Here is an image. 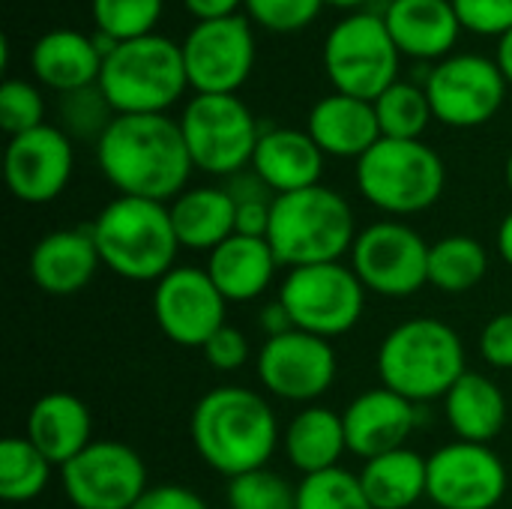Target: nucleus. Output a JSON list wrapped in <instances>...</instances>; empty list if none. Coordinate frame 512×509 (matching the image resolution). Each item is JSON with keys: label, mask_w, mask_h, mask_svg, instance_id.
I'll use <instances>...</instances> for the list:
<instances>
[{"label": "nucleus", "mask_w": 512, "mask_h": 509, "mask_svg": "<svg viewBox=\"0 0 512 509\" xmlns=\"http://www.w3.org/2000/svg\"><path fill=\"white\" fill-rule=\"evenodd\" d=\"M204 360L216 372H237L249 360V339L237 327H222L219 333L210 336V342L201 348Z\"/></svg>", "instance_id": "nucleus-41"}, {"label": "nucleus", "mask_w": 512, "mask_h": 509, "mask_svg": "<svg viewBox=\"0 0 512 509\" xmlns=\"http://www.w3.org/2000/svg\"><path fill=\"white\" fill-rule=\"evenodd\" d=\"M429 246L411 225L384 219L357 234L351 270L366 291L402 300L429 285Z\"/></svg>", "instance_id": "nucleus-11"}, {"label": "nucleus", "mask_w": 512, "mask_h": 509, "mask_svg": "<svg viewBox=\"0 0 512 509\" xmlns=\"http://www.w3.org/2000/svg\"><path fill=\"white\" fill-rule=\"evenodd\" d=\"M360 483L375 509H411L429 492V459L408 447L384 453L363 465Z\"/></svg>", "instance_id": "nucleus-30"}, {"label": "nucleus", "mask_w": 512, "mask_h": 509, "mask_svg": "<svg viewBox=\"0 0 512 509\" xmlns=\"http://www.w3.org/2000/svg\"><path fill=\"white\" fill-rule=\"evenodd\" d=\"M63 495L75 509H132L147 486L144 459L120 441H93L60 468Z\"/></svg>", "instance_id": "nucleus-12"}, {"label": "nucleus", "mask_w": 512, "mask_h": 509, "mask_svg": "<svg viewBox=\"0 0 512 509\" xmlns=\"http://www.w3.org/2000/svg\"><path fill=\"white\" fill-rule=\"evenodd\" d=\"M228 300L207 270L174 267L153 288V318L159 330L183 348H204L225 327Z\"/></svg>", "instance_id": "nucleus-17"}, {"label": "nucleus", "mask_w": 512, "mask_h": 509, "mask_svg": "<svg viewBox=\"0 0 512 509\" xmlns=\"http://www.w3.org/2000/svg\"><path fill=\"white\" fill-rule=\"evenodd\" d=\"M342 423H345L348 450L369 462L405 447V441L417 426V408L405 396L378 387L360 393L342 411Z\"/></svg>", "instance_id": "nucleus-19"}, {"label": "nucleus", "mask_w": 512, "mask_h": 509, "mask_svg": "<svg viewBox=\"0 0 512 509\" xmlns=\"http://www.w3.org/2000/svg\"><path fill=\"white\" fill-rule=\"evenodd\" d=\"M357 234L351 204L321 183L273 198L267 243L282 267L333 264L351 255Z\"/></svg>", "instance_id": "nucleus-5"}, {"label": "nucleus", "mask_w": 512, "mask_h": 509, "mask_svg": "<svg viewBox=\"0 0 512 509\" xmlns=\"http://www.w3.org/2000/svg\"><path fill=\"white\" fill-rule=\"evenodd\" d=\"M189 432L204 465L228 480L267 468L279 444V420L270 402L246 387L204 393L192 411Z\"/></svg>", "instance_id": "nucleus-2"}, {"label": "nucleus", "mask_w": 512, "mask_h": 509, "mask_svg": "<svg viewBox=\"0 0 512 509\" xmlns=\"http://www.w3.org/2000/svg\"><path fill=\"white\" fill-rule=\"evenodd\" d=\"M246 0H183V6L198 18V21H216L234 15V9Z\"/></svg>", "instance_id": "nucleus-46"}, {"label": "nucleus", "mask_w": 512, "mask_h": 509, "mask_svg": "<svg viewBox=\"0 0 512 509\" xmlns=\"http://www.w3.org/2000/svg\"><path fill=\"white\" fill-rule=\"evenodd\" d=\"M507 495V468L489 444L453 441L429 456V492L438 509H495Z\"/></svg>", "instance_id": "nucleus-15"}, {"label": "nucleus", "mask_w": 512, "mask_h": 509, "mask_svg": "<svg viewBox=\"0 0 512 509\" xmlns=\"http://www.w3.org/2000/svg\"><path fill=\"white\" fill-rule=\"evenodd\" d=\"M72 165V138L48 123L9 138L3 159L9 192L24 204L54 201L66 189Z\"/></svg>", "instance_id": "nucleus-18"}, {"label": "nucleus", "mask_w": 512, "mask_h": 509, "mask_svg": "<svg viewBox=\"0 0 512 509\" xmlns=\"http://www.w3.org/2000/svg\"><path fill=\"white\" fill-rule=\"evenodd\" d=\"M102 267L90 228H63L45 234L30 255V276L48 297H72L90 285Z\"/></svg>", "instance_id": "nucleus-20"}, {"label": "nucleus", "mask_w": 512, "mask_h": 509, "mask_svg": "<svg viewBox=\"0 0 512 509\" xmlns=\"http://www.w3.org/2000/svg\"><path fill=\"white\" fill-rule=\"evenodd\" d=\"M258 327H261V333H264L267 339H276V336H285V333L297 330L294 321H291V315H288V309L282 306L279 297L270 300V303L258 312Z\"/></svg>", "instance_id": "nucleus-45"}, {"label": "nucleus", "mask_w": 512, "mask_h": 509, "mask_svg": "<svg viewBox=\"0 0 512 509\" xmlns=\"http://www.w3.org/2000/svg\"><path fill=\"white\" fill-rule=\"evenodd\" d=\"M96 159L120 195L162 204L186 192L195 168L180 120L168 114H117L96 144Z\"/></svg>", "instance_id": "nucleus-1"}, {"label": "nucleus", "mask_w": 512, "mask_h": 509, "mask_svg": "<svg viewBox=\"0 0 512 509\" xmlns=\"http://www.w3.org/2000/svg\"><path fill=\"white\" fill-rule=\"evenodd\" d=\"M306 132L324 153L342 159H360L381 141L375 105L339 90L312 105Z\"/></svg>", "instance_id": "nucleus-22"}, {"label": "nucleus", "mask_w": 512, "mask_h": 509, "mask_svg": "<svg viewBox=\"0 0 512 509\" xmlns=\"http://www.w3.org/2000/svg\"><path fill=\"white\" fill-rule=\"evenodd\" d=\"M384 21L399 51L420 60L447 54L462 27L453 0H393Z\"/></svg>", "instance_id": "nucleus-25"}, {"label": "nucleus", "mask_w": 512, "mask_h": 509, "mask_svg": "<svg viewBox=\"0 0 512 509\" xmlns=\"http://www.w3.org/2000/svg\"><path fill=\"white\" fill-rule=\"evenodd\" d=\"M465 372L462 336L438 318L402 321L378 348L381 387L414 405L444 399Z\"/></svg>", "instance_id": "nucleus-4"}, {"label": "nucleus", "mask_w": 512, "mask_h": 509, "mask_svg": "<svg viewBox=\"0 0 512 509\" xmlns=\"http://www.w3.org/2000/svg\"><path fill=\"white\" fill-rule=\"evenodd\" d=\"M324 69L339 93L375 102L399 78V45L375 12L342 18L324 42Z\"/></svg>", "instance_id": "nucleus-9"}, {"label": "nucleus", "mask_w": 512, "mask_h": 509, "mask_svg": "<svg viewBox=\"0 0 512 509\" xmlns=\"http://www.w3.org/2000/svg\"><path fill=\"white\" fill-rule=\"evenodd\" d=\"M324 0H246L249 15L270 30H300L318 18Z\"/></svg>", "instance_id": "nucleus-39"}, {"label": "nucleus", "mask_w": 512, "mask_h": 509, "mask_svg": "<svg viewBox=\"0 0 512 509\" xmlns=\"http://www.w3.org/2000/svg\"><path fill=\"white\" fill-rule=\"evenodd\" d=\"M507 186H510V192H512V150H510V159H507Z\"/></svg>", "instance_id": "nucleus-51"}, {"label": "nucleus", "mask_w": 512, "mask_h": 509, "mask_svg": "<svg viewBox=\"0 0 512 509\" xmlns=\"http://www.w3.org/2000/svg\"><path fill=\"white\" fill-rule=\"evenodd\" d=\"M51 462L21 435H9L0 444V498L9 504H27L39 498L51 480Z\"/></svg>", "instance_id": "nucleus-32"}, {"label": "nucleus", "mask_w": 512, "mask_h": 509, "mask_svg": "<svg viewBox=\"0 0 512 509\" xmlns=\"http://www.w3.org/2000/svg\"><path fill=\"white\" fill-rule=\"evenodd\" d=\"M192 165L204 174L231 177L252 165L261 126L237 93H198L180 117Z\"/></svg>", "instance_id": "nucleus-8"}, {"label": "nucleus", "mask_w": 512, "mask_h": 509, "mask_svg": "<svg viewBox=\"0 0 512 509\" xmlns=\"http://www.w3.org/2000/svg\"><path fill=\"white\" fill-rule=\"evenodd\" d=\"M132 509H210L201 495H195L186 486L177 483H165V486H150L141 501Z\"/></svg>", "instance_id": "nucleus-43"}, {"label": "nucleus", "mask_w": 512, "mask_h": 509, "mask_svg": "<svg viewBox=\"0 0 512 509\" xmlns=\"http://www.w3.org/2000/svg\"><path fill=\"white\" fill-rule=\"evenodd\" d=\"M444 183L447 168L441 156L420 138H381L357 159L360 195L390 216H414L429 210L441 198Z\"/></svg>", "instance_id": "nucleus-7"}, {"label": "nucleus", "mask_w": 512, "mask_h": 509, "mask_svg": "<svg viewBox=\"0 0 512 509\" xmlns=\"http://www.w3.org/2000/svg\"><path fill=\"white\" fill-rule=\"evenodd\" d=\"M345 450H348V438H345L342 414L330 408L309 405L288 423L285 453L303 477L339 468Z\"/></svg>", "instance_id": "nucleus-29"}, {"label": "nucleus", "mask_w": 512, "mask_h": 509, "mask_svg": "<svg viewBox=\"0 0 512 509\" xmlns=\"http://www.w3.org/2000/svg\"><path fill=\"white\" fill-rule=\"evenodd\" d=\"M255 369L267 393L285 402L312 405L333 387L339 363L330 339L291 330L285 336L264 339Z\"/></svg>", "instance_id": "nucleus-14"}, {"label": "nucleus", "mask_w": 512, "mask_h": 509, "mask_svg": "<svg viewBox=\"0 0 512 509\" xmlns=\"http://www.w3.org/2000/svg\"><path fill=\"white\" fill-rule=\"evenodd\" d=\"M444 417L456 441L492 444L507 426V399L492 378L465 372L444 396Z\"/></svg>", "instance_id": "nucleus-28"}, {"label": "nucleus", "mask_w": 512, "mask_h": 509, "mask_svg": "<svg viewBox=\"0 0 512 509\" xmlns=\"http://www.w3.org/2000/svg\"><path fill=\"white\" fill-rule=\"evenodd\" d=\"M180 48L189 84L198 93H234L255 63V33L243 15L198 21Z\"/></svg>", "instance_id": "nucleus-16"}, {"label": "nucleus", "mask_w": 512, "mask_h": 509, "mask_svg": "<svg viewBox=\"0 0 512 509\" xmlns=\"http://www.w3.org/2000/svg\"><path fill=\"white\" fill-rule=\"evenodd\" d=\"M30 63L36 78L60 93L90 87L102 72V54L96 51L93 36L66 27L42 33L30 51Z\"/></svg>", "instance_id": "nucleus-27"}, {"label": "nucleus", "mask_w": 512, "mask_h": 509, "mask_svg": "<svg viewBox=\"0 0 512 509\" xmlns=\"http://www.w3.org/2000/svg\"><path fill=\"white\" fill-rule=\"evenodd\" d=\"M162 15V0H93V21L114 39H138L153 33Z\"/></svg>", "instance_id": "nucleus-37"}, {"label": "nucleus", "mask_w": 512, "mask_h": 509, "mask_svg": "<svg viewBox=\"0 0 512 509\" xmlns=\"http://www.w3.org/2000/svg\"><path fill=\"white\" fill-rule=\"evenodd\" d=\"M462 27L477 33H498L512 30V0H453Z\"/></svg>", "instance_id": "nucleus-40"}, {"label": "nucleus", "mask_w": 512, "mask_h": 509, "mask_svg": "<svg viewBox=\"0 0 512 509\" xmlns=\"http://www.w3.org/2000/svg\"><path fill=\"white\" fill-rule=\"evenodd\" d=\"M498 252H501V258L512 267V210L504 216V222L498 228Z\"/></svg>", "instance_id": "nucleus-47"}, {"label": "nucleus", "mask_w": 512, "mask_h": 509, "mask_svg": "<svg viewBox=\"0 0 512 509\" xmlns=\"http://www.w3.org/2000/svg\"><path fill=\"white\" fill-rule=\"evenodd\" d=\"M279 267L282 264L267 237L234 234L210 252L204 270L228 303H249L273 285Z\"/></svg>", "instance_id": "nucleus-23"}, {"label": "nucleus", "mask_w": 512, "mask_h": 509, "mask_svg": "<svg viewBox=\"0 0 512 509\" xmlns=\"http://www.w3.org/2000/svg\"><path fill=\"white\" fill-rule=\"evenodd\" d=\"M171 225L180 249L213 252L228 237H234L237 207L225 186H195L180 192L171 204Z\"/></svg>", "instance_id": "nucleus-26"}, {"label": "nucleus", "mask_w": 512, "mask_h": 509, "mask_svg": "<svg viewBox=\"0 0 512 509\" xmlns=\"http://www.w3.org/2000/svg\"><path fill=\"white\" fill-rule=\"evenodd\" d=\"M279 300L297 330L321 339L351 333L366 309V288L357 273L339 261L288 270Z\"/></svg>", "instance_id": "nucleus-10"}, {"label": "nucleus", "mask_w": 512, "mask_h": 509, "mask_svg": "<svg viewBox=\"0 0 512 509\" xmlns=\"http://www.w3.org/2000/svg\"><path fill=\"white\" fill-rule=\"evenodd\" d=\"M372 105L378 114L381 138L417 141L426 132L429 120L435 117L426 87H420L414 81H396Z\"/></svg>", "instance_id": "nucleus-33"}, {"label": "nucleus", "mask_w": 512, "mask_h": 509, "mask_svg": "<svg viewBox=\"0 0 512 509\" xmlns=\"http://www.w3.org/2000/svg\"><path fill=\"white\" fill-rule=\"evenodd\" d=\"M237 219H234V234L243 237H267L270 231V213H273V198H246L234 201Z\"/></svg>", "instance_id": "nucleus-44"}, {"label": "nucleus", "mask_w": 512, "mask_h": 509, "mask_svg": "<svg viewBox=\"0 0 512 509\" xmlns=\"http://www.w3.org/2000/svg\"><path fill=\"white\" fill-rule=\"evenodd\" d=\"M42 114H45L42 93L30 81L6 78L0 84V126H3V132H9L12 138L21 132H30L36 126H42Z\"/></svg>", "instance_id": "nucleus-38"}, {"label": "nucleus", "mask_w": 512, "mask_h": 509, "mask_svg": "<svg viewBox=\"0 0 512 509\" xmlns=\"http://www.w3.org/2000/svg\"><path fill=\"white\" fill-rule=\"evenodd\" d=\"M252 171L270 186L273 195L300 192L321 183L324 150L303 129H261L258 147L252 153Z\"/></svg>", "instance_id": "nucleus-21"}, {"label": "nucleus", "mask_w": 512, "mask_h": 509, "mask_svg": "<svg viewBox=\"0 0 512 509\" xmlns=\"http://www.w3.org/2000/svg\"><path fill=\"white\" fill-rule=\"evenodd\" d=\"M498 66L507 75V81L512 84V30H507L498 42Z\"/></svg>", "instance_id": "nucleus-48"}, {"label": "nucleus", "mask_w": 512, "mask_h": 509, "mask_svg": "<svg viewBox=\"0 0 512 509\" xmlns=\"http://www.w3.org/2000/svg\"><path fill=\"white\" fill-rule=\"evenodd\" d=\"M93 45H96V51H99V54H102V60H105V57L120 45V39H114L111 33H105V30H99V27H96V33H93Z\"/></svg>", "instance_id": "nucleus-49"}, {"label": "nucleus", "mask_w": 512, "mask_h": 509, "mask_svg": "<svg viewBox=\"0 0 512 509\" xmlns=\"http://www.w3.org/2000/svg\"><path fill=\"white\" fill-rule=\"evenodd\" d=\"M228 509H297V489L270 468H258L228 480Z\"/></svg>", "instance_id": "nucleus-36"}, {"label": "nucleus", "mask_w": 512, "mask_h": 509, "mask_svg": "<svg viewBox=\"0 0 512 509\" xmlns=\"http://www.w3.org/2000/svg\"><path fill=\"white\" fill-rule=\"evenodd\" d=\"M324 3H333V6L351 9V6H360V3H366V0H324Z\"/></svg>", "instance_id": "nucleus-50"}, {"label": "nucleus", "mask_w": 512, "mask_h": 509, "mask_svg": "<svg viewBox=\"0 0 512 509\" xmlns=\"http://www.w3.org/2000/svg\"><path fill=\"white\" fill-rule=\"evenodd\" d=\"M186 84L183 48L159 33L120 42L99 72V87L117 114H165Z\"/></svg>", "instance_id": "nucleus-6"}, {"label": "nucleus", "mask_w": 512, "mask_h": 509, "mask_svg": "<svg viewBox=\"0 0 512 509\" xmlns=\"http://www.w3.org/2000/svg\"><path fill=\"white\" fill-rule=\"evenodd\" d=\"M105 270L129 282H159L174 270L180 240L162 201L117 195L90 225Z\"/></svg>", "instance_id": "nucleus-3"}, {"label": "nucleus", "mask_w": 512, "mask_h": 509, "mask_svg": "<svg viewBox=\"0 0 512 509\" xmlns=\"http://www.w3.org/2000/svg\"><path fill=\"white\" fill-rule=\"evenodd\" d=\"M480 354L495 369H512V312L495 315L480 333Z\"/></svg>", "instance_id": "nucleus-42"}, {"label": "nucleus", "mask_w": 512, "mask_h": 509, "mask_svg": "<svg viewBox=\"0 0 512 509\" xmlns=\"http://www.w3.org/2000/svg\"><path fill=\"white\" fill-rule=\"evenodd\" d=\"M507 75L498 60L483 54H453L444 57L426 75V96L432 114L456 129H471L492 120L507 99Z\"/></svg>", "instance_id": "nucleus-13"}, {"label": "nucleus", "mask_w": 512, "mask_h": 509, "mask_svg": "<svg viewBox=\"0 0 512 509\" xmlns=\"http://www.w3.org/2000/svg\"><path fill=\"white\" fill-rule=\"evenodd\" d=\"M51 465L63 468L93 444V420L87 405L72 393H48L33 402L24 435Z\"/></svg>", "instance_id": "nucleus-24"}, {"label": "nucleus", "mask_w": 512, "mask_h": 509, "mask_svg": "<svg viewBox=\"0 0 512 509\" xmlns=\"http://www.w3.org/2000/svg\"><path fill=\"white\" fill-rule=\"evenodd\" d=\"M117 111L102 93L99 81L90 87H78L69 93H60V129L72 141H96L105 135V129L114 123Z\"/></svg>", "instance_id": "nucleus-34"}, {"label": "nucleus", "mask_w": 512, "mask_h": 509, "mask_svg": "<svg viewBox=\"0 0 512 509\" xmlns=\"http://www.w3.org/2000/svg\"><path fill=\"white\" fill-rule=\"evenodd\" d=\"M489 273V255L480 240L450 234L429 246V285L441 294H468Z\"/></svg>", "instance_id": "nucleus-31"}, {"label": "nucleus", "mask_w": 512, "mask_h": 509, "mask_svg": "<svg viewBox=\"0 0 512 509\" xmlns=\"http://www.w3.org/2000/svg\"><path fill=\"white\" fill-rule=\"evenodd\" d=\"M297 509H375L369 504L360 474L339 468L309 474L297 486Z\"/></svg>", "instance_id": "nucleus-35"}]
</instances>
